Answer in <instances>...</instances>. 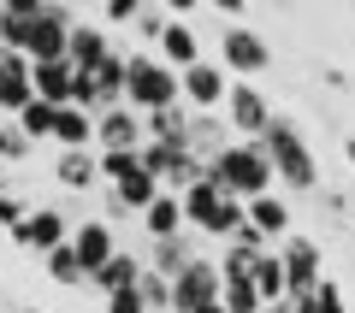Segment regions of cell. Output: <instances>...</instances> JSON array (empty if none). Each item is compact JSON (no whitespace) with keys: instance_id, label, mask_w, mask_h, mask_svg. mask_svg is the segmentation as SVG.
<instances>
[{"instance_id":"d4e9b609","label":"cell","mask_w":355,"mask_h":313,"mask_svg":"<svg viewBox=\"0 0 355 313\" xmlns=\"http://www.w3.org/2000/svg\"><path fill=\"white\" fill-rule=\"evenodd\" d=\"M254 289H261V301H266V307H279V301L291 296V284H284V260H279V249H266L261 260H254Z\"/></svg>"},{"instance_id":"603a6c76","label":"cell","mask_w":355,"mask_h":313,"mask_svg":"<svg viewBox=\"0 0 355 313\" xmlns=\"http://www.w3.org/2000/svg\"><path fill=\"white\" fill-rule=\"evenodd\" d=\"M107 53H119L113 42H107V30H95V24H77V30H71V53H65V60H71L77 71H95Z\"/></svg>"},{"instance_id":"7c38bea8","label":"cell","mask_w":355,"mask_h":313,"mask_svg":"<svg viewBox=\"0 0 355 313\" xmlns=\"http://www.w3.org/2000/svg\"><path fill=\"white\" fill-rule=\"evenodd\" d=\"M71 254H77V266H83V272L95 278V272H101V266L119 254L113 225H107V219H89V225H77V231H71Z\"/></svg>"},{"instance_id":"f546056e","label":"cell","mask_w":355,"mask_h":313,"mask_svg":"<svg viewBox=\"0 0 355 313\" xmlns=\"http://www.w3.org/2000/svg\"><path fill=\"white\" fill-rule=\"evenodd\" d=\"M53 118H60V107H48V100H30L24 113H18V136H24V142L48 136V142H53Z\"/></svg>"},{"instance_id":"ab89813d","label":"cell","mask_w":355,"mask_h":313,"mask_svg":"<svg viewBox=\"0 0 355 313\" xmlns=\"http://www.w3.org/2000/svg\"><path fill=\"white\" fill-rule=\"evenodd\" d=\"M326 213L331 219H349V195H343V189H326Z\"/></svg>"},{"instance_id":"8992f818","label":"cell","mask_w":355,"mask_h":313,"mask_svg":"<svg viewBox=\"0 0 355 313\" xmlns=\"http://www.w3.org/2000/svg\"><path fill=\"white\" fill-rule=\"evenodd\" d=\"M219 53H225V71L237 77V83H249V77H261L266 65H272V48H266L261 30L249 24H225V36H219Z\"/></svg>"},{"instance_id":"d6986e66","label":"cell","mask_w":355,"mask_h":313,"mask_svg":"<svg viewBox=\"0 0 355 313\" xmlns=\"http://www.w3.org/2000/svg\"><path fill=\"white\" fill-rule=\"evenodd\" d=\"M53 177H60L65 189H89V184H101V154H95V148H65L60 160H53Z\"/></svg>"},{"instance_id":"9a60e30c","label":"cell","mask_w":355,"mask_h":313,"mask_svg":"<svg viewBox=\"0 0 355 313\" xmlns=\"http://www.w3.org/2000/svg\"><path fill=\"white\" fill-rule=\"evenodd\" d=\"M95 95H101V113H113V107H125V83H130V53H107L101 65H95ZM95 113V118H101Z\"/></svg>"},{"instance_id":"d6a6232c","label":"cell","mask_w":355,"mask_h":313,"mask_svg":"<svg viewBox=\"0 0 355 313\" xmlns=\"http://www.w3.org/2000/svg\"><path fill=\"white\" fill-rule=\"evenodd\" d=\"M137 289H142V301H148V313H172V278H160V272H142L137 278Z\"/></svg>"},{"instance_id":"836d02e7","label":"cell","mask_w":355,"mask_h":313,"mask_svg":"<svg viewBox=\"0 0 355 313\" xmlns=\"http://www.w3.org/2000/svg\"><path fill=\"white\" fill-rule=\"evenodd\" d=\"M166 30H172V18H166L160 6H142V12H137V36H142V42H154V48H160Z\"/></svg>"},{"instance_id":"f35d334b","label":"cell","mask_w":355,"mask_h":313,"mask_svg":"<svg viewBox=\"0 0 355 313\" xmlns=\"http://www.w3.org/2000/svg\"><path fill=\"white\" fill-rule=\"evenodd\" d=\"M142 0H107V24H137Z\"/></svg>"},{"instance_id":"cb8c5ba5","label":"cell","mask_w":355,"mask_h":313,"mask_svg":"<svg viewBox=\"0 0 355 313\" xmlns=\"http://www.w3.org/2000/svg\"><path fill=\"white\" fill-rule=\"evenodd\" d=\"M249 225L254 231H261V237L266 242H272V237H291V207H284V195H261V201H249Z\"/></svg>"},{"instance_id":"4fadbf2b","label":"cell","mask_w":355,"mask_h":313,"mask_svg":"<svg viewBox=\"0 0 355 313\" xmlns=\"http://www.w3.org/2000/svg\"><path fill=\"white\" fill-rule=\"evenodd\" d=\"M184 148H190L196 160H207V166H214L219 154L231 148V125H225L219 113H190V136H184Z\"/></svg>"},{"instance_id":"ee69618b","label":"cell","mask_w":355,"mask_h":313,"mask_svg":"<svg viewBox=\"0 0 355 313\" xmlns=\"http://www.w3.org/2000/svg\"><path fill=\"white\" fill-rule=\"evenodd\" d=\"M24 313H42V307H24Z\"/></svg>"},{"instance_id":"60d3db41","label":"cell","mask_w":355,"mask_h":313,"mask_svg":"<svg viewBox=\"0 0 355 313\" xmlns=\"http://www.w3.org/2000/svg\"><path fill=\"white\" fill-rule=\"evenodd\" d=\"M284 301H291V296H284ZM291 313H320V307H314V296H302V301H291Z\"/></svg>"},{"instance_id":"5b68a950","label":"cell","mask_w":355,"mask_h":313,"mask_svg":"<svg viewBox=\"0 0 355 313\" xmlns=\"http://www.w3.org/2000/svg\"><path fill=\"white\" fill-rule=\"evenodd\" d=\"M71 30H77V18L65 12L60 0H42V18L30 24V48H24V60H30V65H53V60H65V53H71Z\"/></svg>"},{"instance_id":"b9f144b4","label":"cell","mask_w":355,"mask_h":313,"mask_svg":"<svg viewBox=\"0 0 355 313\" xmlns=\"http://www.w3.org/2000/svg\"><path fill=\"white\" fill-rule=\"evenodd\" d=\"M343 160H349V166H355V136H343Z\"/></svg>"},{"instance_id":"52a82bcc","label":"cell","mask_w":355,"mask_h":313,"mask_svg":"<svg viewBox=\"0 0 355 313\" xmlns=\"http://www.w3.org/2000/svg\"><path fill=\"white\" fill-rule=\"evenodd\" d=\"M272 118H279V113H272V100H266L254 83H231V95H225V125H231V136L261 142Z\"/></svg>"},{"instance_id":"30bf717a","label":"cell","mask_w":355,"mask_h":313,"mask_svg":"<svg viewBox=\"0 0 355 313\" xmlns=\"http://www.w3.org/2000/svg\"><path fill=\"white\" fill-rule=\"evenodd\" d=\"M225 95H231V71L225 65H190V71H184V107H190V113H219V107H225Z\"/></svg>"},{"instance_id":"ac0fdd59","label":"cell","mask_w":355,"mask_h":313,"mask_svg":"<svg viewBox=\"0 0 355 313\" xmlns=\"http://www.w3.org/2000/svg\"><path fill=\"white\" fill-rule=\"evenodd\" d=\"M178 201H184V225H196V231H207V219L219 213V201H225V189H219V177L207 172L202 184H190V189H184V195H178Z\"/></svg>"},{"instance_id":"44dd1931","label":"cell","mask_w":355,"mask_h":313,"mask_svg":"<svg viewBox=\"0 0 355 313\" xmlns=\"http://www.w3.org/2000/svg\"><path fill=\"white\" fill-rule=\"evenodd\" d=\"M142 272H148V260H137V254H130V249H119V254H113V260H107V266H101V272L89 278V284L101 289V296H119V289H130V284H137V278H142Z\"/></svg>"},{"instance_id":"d590c367","label":"cell","mask_w":355,"mask_h":313,"mask_svg":"<svg viewBox=\"0 0 355 313\" xmlns=\"http://www.w3.org/2000/svg\"><path fill=\"white\" fill-rule=\"evenodd\" d=\"M107 313H148V301H142V289H119V296H107Z\"/></svg>"},{"instance_id":"7a4b0ae2","label":"cell","mask_w":355,"mask_h":313,"mask_svg":"<svg viewBox=\"0 0 355 313\" xmlns=\"http://www.w3.org/2000/svg\"><path fill=\"white\" fill-rule=\"evenodd\" d=\"M214 177H219V189H225L231 201H261V195H272V160H266V148L261 142H231L225 154L214 160Z\"/></svg>"},{"instance_id":"ba28073f","label":"cell","mask_w":355,"mask_h":313,"mask_svg":"<svg viewBox=\"0 0 355 313\" xmlns=\"http://www.w3.org/2000/svg\"><path fill=\"white\" fill-rule=\"evenodd\" d=\"M279 260H284V284H291V301L314 296V284L326 278V260H320V242H314V237H284V242H279Z\"/></svg>"},{"instance_id":"e575fe53","label":"cell","mask_w":355,"mask_h":313,"mask_svg":"<svg viewBox=\"0 0 355 313\" xmlns=\"http://www.w3.org/2000/svg\"><path fill=\"white\" fill-rule=\"evenodd\" d=\"M24 219H30V207L12 195V189H0V225H6V231H18Z\"/></svg>"},{"instance_id":"e0dca14e","label":"cell","mask_w":355,"mask_h":313,"mask_svg":"<svg viewBox=\"0 0 355 313\" xmlns=\"http://www.w3.org/2000/svg\"><path fill=\"white\" fill-rule=\"evenodd\" d=\"M160 60L172 65L178 77L190 71V65H202V42H196L190 18H172V30H166V36H160Z\"/></svg>"},{"instance_id":"ffe728a7","label":"cell","mask_w":355,"mask_h":313,"mask_svg":"<svg viewBox=\"0 0 355 313\" xmlns=\"http://www.w3.org/2000/svg\"><path fill=\"white\" fill-rule=\"evenodd\" d=\"M148 272H160V278H178L184 266L196 260V237H166V242H148Z\"/></svg>"},{"instance_id":"f6af8a7d","label":"cell","mask_w":355,"mask_h":313,"mask_svg":"<svg viewBox=\"0 0 355 313\" xmlns=\"http://www.w3.org/2000/svg\"><path fill=\"white\" fill-rule=\"evenodd\" d=\"M266 313H272V307H266Z\"/></svg>"},{"instance_id":"f1b7e54d","label":"cell","mask_w":355,"mask_h":313,"mask_svg":"<svg viewBox=\"0 0 355 313\" xmlns=\"http://www.w3.org/2000/svg\"><path fill=\"white\" fill-rule=\"evenodd\" d=\"M30 100H36V83H30V65L0 77V113H24Z\"/></svg>"},{"instance_id":"4316f807","label":"cell","mask_w":355,"mask_h":313,"mask_svg":"<svg viewBox=\"0 0 355 313\" xmlns=\"http://www.w3.org/2000/svg\"><path fill=\"white\" fill-rule=\"evenodd\" d=\"M225 313H266V301H261V289H254V272H231L225 278Z\"/></svg>"},{"instance_id":"277c9868","label":"cell","mask_w":355,"mask_h":313,"mask_svg":"<svg viewBox=\"0 0 355 313\" xmlns=\"http://www.w3.org/2000/svg\"><path fill=\"white\" fill-rule=\"evenodd\" d=\"M219 296H225V272H219V260H202V254H196V260L172 278V313L219 307Z\"/></svg>"},{"instance_id":"83f0119b","label":"cell","mask_w":355,"mask_h":313,"mask_svg":"<svg viewBox=\"0 0 355 313\" xmlns=\"http://www.w3.org/2000/svg\"><path fill=\"white\" fill-rule=\"evenodd\" d=\"M148 142H184L190 136V107H166V113H148L142 118Z\"/></svg>"},{"instance_id":"3957f363","label":"cell","mask_w":355,"mask_h":313,"mask_svg":"<svg viewBox=\"0 0 355 313\" xmlns=\"http://www.w3.org/2000/svg\"><path fill=\"white\" fill-rule=\"evenodd\" d=\"M125 107L130 113H166L184 107V77L160 60V53H130V83H125Z\"/></svg>"},{"instance_id":"74e56055","label":"cell","mask_w":355,"mask_h":313,"mask_svg":"<svg viewBox=\"0 0 355 313\" xmlns=\"http://www.w3.org/2000/svg\"><path fill=\"white\" fill-rule=\"evenodd\" d=\"M24 154H30V142L18 136L12 125H0V160H24Z\"/></svg>"},{"instance_id":"9c48e42d","label":"cell","mask_w":355,"mask_h":313,"mask_svg":"<svg viewBox=\"0 0 355 313\" xmlns=\"http://www.w3.org/2000/svg\"><path fill=\"white\" fill-rule=\"evenodd\" d=\"M12 242H18V249H30V254H53V249L71 242V225H65L60 207H30V219L12 231Z\"/></svg>"},{"instance_id":"7402d4cb","label":"cell","mask_w":355,"mask_h":313,"mask_svg":"<svg viewBox=\"0 0 355 313\" xmlns=\"http://www.w3.org/2000/svg\"><path fill=\"white\" fill-rule=\"evenodd\" d=\"M142 231H148V242H166V237H184V201L166 189L160 201H154L148 213H142Z\"/></svg>"},{"instance_id":"7bdbcfd3","label":"cell","mask_w":355,"mask_h":313,"mask_svg":"<svg viewBox=\"0 0 355 313\" xmlns=\"http://www.w3.org/2000/svg\"><path fill=\"white\" fill-rule=\"evenodd\" d=\"M202 313H225V301H219V307H202Z\"/></svg>"},{"instance_id":"484cf974","label":"cell","mask_w":355,"mask_h":313,"mask_svg":"<svg viewBox=\"0 0 355 313\" xmlns=\"http://www.w3.org/2000/svg\"><path fill=\"white\" fill-rule=\"evenodd\" d=\"M53 142H65V148H89V142H95V113H83V107H60V118H53Z\"/></svg>"},{"instance_id":"1f68e13d","label":"cell","mask_w":355,"mask_h":313,"mask_svg":"<svg viewBox=\"0 0 355 313\" xmlns=\"http://www.w3.org/2000/svg\"><path fill=\"white\" fill-rule=\"evenodd\" d=\"M142 172V148H130V154H101V184L113 189V184H130V177Z\"/></svg>"},{"instance_id":"5bb4252c","label":"cell","mask_w":355,"mask_h":313,"mask_svg":"<svg viewBox=\"0 0 355 313\" xmlns=\"http://www.w3.org/2000/svg\"><path fill=\"white\" fill-rule=\"evenodd\" d=\"M36 18H42V0H6V6H0V48H6V53H24Z\"/></svg>"},{"instance_id":"8fae6325","label":"cell","mask_w":355,"mask_h":313,"mask_svg":"<svg viewBox=\"0 0 355 313\" xmlns=\"http://www.w3.org/2000/svg\"><path fill=\"white\" fill-rule=\"evenodd\" d=\"M148 142V130H142V113H130V107H113V113L95 118V148L101 154H130Z\"/></svg>"},{"instance_id":"2e32d148","label":"cell","mask_w":355,"mask_h":313,"mask_svg":"<svg viewBox=\"0 0 355 313\" xmlns=\"http://www.w3.org/2000/svg\"><path fill=\"white\" fill-rule=\"evenodd\" d=\"M30 83H36V100H48V107H71V83H77V65H71V60H53V65H30Z\"/></svg>"},{"instance_id":"6da1fadb","label":"cell","mask_w":355,"mask_h":313,"mask_svg":"<svg viewBox=\"0 0 355 313\" xmlns=\"http://www.w3.org/2000/svg\"><path fill=\"white\" fill-rule=\"evenodd\" d=\"M261 148H266V160H272V172H279V184L320 189V160H314V148H308V136H302L296 118H272L266 136H261Z\"/></svg>"},{"instance_id":"4dcf8cb0","label":"cell","mask_w":355,"mask_h":313,"mask_svg":"<svg viewBox=\"0 0 355 313\" xmlns=\"http://www.w3.org/2000/svg\"><path fill=\"white\" fill-rule=\"evenodd\" d=\"M42 266H48V278H53V284H89V272L77 266L71 242H65V249H53V254H42Z\"/></svg>"},{"instance_id":"8d00e7d4","label":"cell","mask_w":355,"mask_h":313,"mask_svg":"<svg viewBox=\"0 0 355 313\" xmlns=\"http://www.w3.org/2000/svg\"><path fill=\"white\" fill-rule=\"evenodd\" d=\"M314 307L320 313H343V289L331 284V278H320V284H314Z\"/></svg>"}]
</instances>
